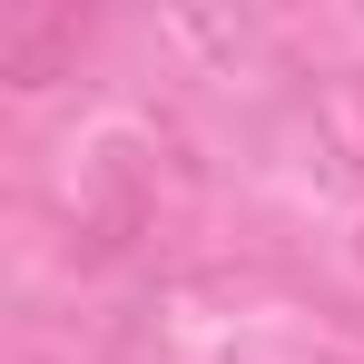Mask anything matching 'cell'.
<instances>
[{
  "instance_id": "6da1fadb",
  "label": "cell",
  "mask_w": 364,
  "mask_h": 364,
  "mask_svg": "<svg viewBox=\"0 0 364 364\" xmlns=\"http://www.w3.org/2000/svg\"><path fill=\"white\" fill-rule=\"evenodd\" d=\"M79 50H89V10H69V0H10V10H0V79H10V89L69 79Z\"/></svg>"
}]
</instances>
